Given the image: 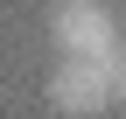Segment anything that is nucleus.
<instances>
[{
	"label": "nucleus",
	"mask_w": 126,
	"mask_h": 119,
	"mask_svg": "<svg viewBox=\"0 0 126 119\" xmlns=\"http://www.w3.org/2000/svg\"><path fill=\"white\" fill-rule=\"evenodd\" d=\"M49 42L77 63H105L119 49V14L105 0H56L49 7Z\"/></svg>",
	"instance_id": "nucleus-1"
},
{
	"label": "nucleus",
	"mask_w": 126,
	"mask_h": 119,
	"mask_svg": "<svg viewBox=\"0 0 126 119\" xmlns=\"http://www.w3.org/2000/svg\"><path fill=\"white\" fill-rule=\"evenodd\" d=\"M49 105L63 119H98L112 105V77H105V63H77V56H63L49 70Z\"/></svg>",
	"instance_id": "nucleus-2"
},
{
	"label": "nucleus",
	"mask_w": 126,
	"mask_h": 119,
	"mask_svg": "<svg viewBox=\"0 0 126 119\" xmlns=\"http://www.w3.org/2000/svg\"><path fill=\"white\" fill-rule=\"evenodd\" d=\"M105 77H112V105H126V42L105 56Z\"/></svg>",
	"instance_id": "nucleus-3"
}]
</instances>
